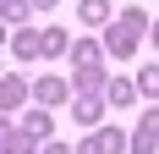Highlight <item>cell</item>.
<instances>
[{
	"label": "cell",
	"mask_w": 159,
	"mask_h": 154,
	"mask_svg": "<svg viewBox=\"0 0 159 154\" xmlns=\"http://www.w3.org/2000/svg\"><path fill=\"white\" fill-rule=\"evenodd\" d=\"M159 138V110H154V116H148V121H143V132H137V149H148V143H154Z\"/></svg>",
	"instance_id": "1"
}]
</instances>
